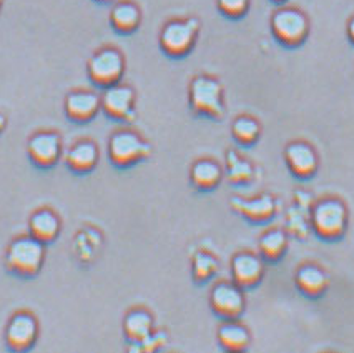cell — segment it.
I'll use <instances>...</instances> for the list:
<instances>
[{
	"label": "cell",
	"mask_w": 354,
	"mask_h": 353,
	"mask_svg": "<svg viewBox=\"0 0 354 353\" xmlns=\"http://www.w3.org/2000/svg\"><path fill=\"white\" fill-rule=\"evenodd\" d=\"M102 110L106 117L113 120L130 122L135 118V104H137V93L130 85L113 84L104 89L100 96Z\"/></svg>",
	"instance_id": "10"
},
{
	"label": "cell",
	"mask_w": 354,
	"mask_h": 353,
	"mask_svg": "<svg viewBox=\"0 0 354 353\" xmlns=\"http://www.w3.org/2000/svg\"><path fill=\"white\" fill-rule=\"evenodd\" d=\"M226 172H228V180L232 183H245L250 182L253 176V165L238 155V152L230 150L226 154Z\"/></svg>",
	"instance_id": "25"
},
{
	"label": "cell",
	"mask_w": 354,
	"mask_h": 353,
	"mask_svg": "<svg viewBox=\"0 0 354 353\" xmlns=\"http://www.w3.org/2000/svg\"><path fill=\"white\" fill-rule=\"evenodd\" d=\"M62 232L59 213L48 207H40L28 217V233L42 244H53Z\"/></svg>",
	"instance_id": "16"
},
{
	"label": "cell",
	"mask_w": 354,
	"mask_h": 353,
	"mask_svg": "<svg viewBox=\"0 0 354 353\" xmlns=\"http://www.w3.org/2000/svg\"><path fill=\"white\" fill-rule=\"evenodd\" d=\"M2 6H3V0H0V10H2Z\"/></svg>",
	"instance_id": "31"
},
{
	"label": "cell",
	"mask_w": 354,
	"mask_h": 353,
	"mask_svg": "<svg viewBox=\"0 0 354 353\" xmlns=\"http://www.w3.org/2000/svg\"><path fill=\"white\" fill-rule=\"evenodd\" d=\"M271 32L279 44L298 47L310 34V20L303 10L295 7H281L271 17Z\"/></svg>",
	"instance_id": "7"
},
{
	"label": "cell",
	"mask_w": 354,
	"mask_h": 353,
	"mask_svg": "<svg viewBox=\"0 0 354 353\" xmlns=\"http://www.w3.org/2000/svg\"><path fill=\"white\" fill-rule=\"evenodd\" d=\"M40 336L39 318L32 311L19 310L9 318L3 332L7 348L12 352H27Z\"/></svg>",
	"instance_id": "8"
},
{
	"label": "cell",
	"mask_w": 354,
	"mask_h": 353,
	"mask_svg": "<svg viewBox=\"0 0 354 353\" xmlns=\"http://www.w3.org/2000/svg\"><path fill=\"white\" fill-rule=\"evenodd\" d=\"M221 167L209 159L196 160L192 165L190 180L198 190H213L221 182Z\"/></svg>",
	"instance_id": "21"
},
{
	"label": "cell",
	"mask_w": 354,
	"mask_h": 353,
	"mask_svg": "<svg viewBox=\"0 0 354 353\" xmlns=\"http://www.w3.org/2000/svg\"><path fill=\"white\" fill-rule=\"evenodd\" d=\"M295 283L299 291L306 297H319L329 287V277L323 269L315 264H306L299 266L295 275Z\"/></svg>",
	"instance_id": "19"
},
{
	"label": "cell",
	"mask_w": 354,
	"mask_h": 353,
	"mask_svg": "<svg viewBox=\"0 0 354 353\" xmlns=\"http://www.w3.org/2000/svg\"><path fill=\"white\" fill-rule=\"evenodd\" d=\"M286 165L299 179H310L316 174L319 165L318 154L310 143L298 141L291 142L285 149Z\"/></svg>",
	"instance_id": "14"
},
{
	"label": "cell",
	"mask_w": 354,
	"mask_h": 353,
	"mask_svg": "<svg viewBox=\"0 0 354 353\" xmlns=\"http://www.w3.org/2000/svg\"><path fill=\"white\" fill-rule=\"evenodd\" d=\"M310 225L321 239H339L348 228V208L339 199H335V197L319 200L311 208Z\"/></svg>",
	"instance_id": "4"
},
{
	"label": "cell",
	"mask_w": 354,
	"mask_h": 353,
	"mask_svg": "<svg viewBox=\"0 0 354 353\" xmlns=\"http://www.w3.org/2000/svg\"><path fill=\"white\" fill-rule=\"evenodd\" d=\"M125 57L115 47H102L86 62V73L97 87H110L118 84L125 73Z\"/></svg>",
	"instance_id": "6"
},
{
	"label": "cell",
	"mask_w": 354,
	"mask_h": 353,
	"mask_svg": "<svg viewBox=\"0 0 354 353\" xmlns=\"http://www.w3.org/2000/svg\"><path fill=\"white\" fill-rule=\"evenodd\" d=\"M95 2H100V3H106V2H112V0H95Z\"/></svg>",
	"instance_id": "29"
},
{
	"label": "cell",
	"mask_w": 354,
	"mask_h": 353,
	"mask_svg": "<svg viewBox=\"0 0 354 353\" xmlns=\"http://www.w3.org/2000/svg\"><path fill=\"white\" fill-rule=\"evenodd\" d=\"M45 244L30 233L15 237L6 250V269L20 278L37 277L45 264Z\"/></svg>",
	"instance_id": "1"
},
{
	"label": "cell",
	"mask_w": 354,
	"mask_h": 353,
	"mask_svg": "<svg viewBox=\"0 0 354 353\" xmlns=\"http://www.w3.org/2000/svg\"><path fill=\"white\" fill-rule=\"evenodd\" d=\"M218 270V260L208 252H196L192 260V275L195 282H208Z\"/></svg>",
	"instance_id": "26"
},
{
	"label": "cell",
	"mask_w": 354,
	"mask_h": 353,
	"mask_svg": "<svg viewBox=\"0 0 354 353\" xmlns=\"http://www.w3.org/2000/svg\"><path fill=\"white\" fill-rule=\"evenodd\" d=\"M265 273V262L261 255H254L251 252L236 253L232 260V277L236 285L241 289H251L261 282Z\"/></svg>",
	"instance_id": "15"
},
{
	"label": "cell",
	"mask_w": 354,
	"mask_h": 353,
	"mask_svg": "<svg viewBox=\"0 0 354 353\" xmlns=\"http://www.w3.org/2000/svg\"><path fill=\"white\" fill-rule=\"evenodd\" d=\"M209 307L218 317L225 320L238 318L245 311L246 307L243 289L234 282L216 283L209 291Z\"/></svg>",
	"instance_id": "11"
},
{
	"label": "cell",
	"mask_w": 354,
	"mask_h": 353,
	"mask_svg": "<svg viewBox=\"0 0 354 353\" xmlns=\"http://www.w3.org/2000/svg\"><path fill=\"white\" fill-rule=\"evenodd\" d=\"M65 165L68 170L75 174H88L97 167L98 159H100V150L98 145L90 138H82L68 147L64 154Z\"/></svg>",
	"instance_id": "17"
},
{
	"label": "cell",
	"mask_w": 354,
	"mask_h": 353,
	"mask_svg": "<svg viewBox=\"0 0 354 353\" xmlns=\"http://www.w3.org/2000/svg\"><path fill=\"white\" fill-rule=\"evenodd\" d=\"M27 155L37 168L48 170L64 157V141L55 130H39L27 141Z\"/></svg>",
	"instance_id": "9"
},
{
	"label": "cell",
	"mask_w": 354,
	"mask_h": 353,
	"mask_svg": "<svg viewBox=\"0 0 354 353\" xmlns=\"http://www.w3.org/2000/svg\"><path fill=\"white\" fill-rule=\"evenodd\" d=\"M230 205L238 215L243 219L254 221V224H261V221H268L273 219L278 212V202L274 197L268 194H261L253 197V199H241V197H234L230 200Z\"/></svg>",
	"instance_id": "13"
},
{
	"label": "cell",
	"mask_w": 354,
	"mask_h": 353,
	"mask_svg": "<svg viewBox=\"0 0 354 353\" xmlns=\"http://www.w3.org/2000/svg\"><path fill=\"white\" fill-rule=\"evenodd\" d=\"M110 24L120 34H133L142 24V10L131 0H122V2H117L112 7Z\"/></svg>",
	"instance_id": "20"
},
{
	"label": "cell",
	"mask_w": 354,
	"mask_h": 353,
	"mask_svg": "<svg viewBox=\"0 0 354 353\" xmlns=\"http://www.w3.org/2000/svg\"><path fill=\"white\" fill-rule=\"evenodd\" d=\"M218 342H220L221 347L225 350L230 352H238L245 350L251 342L250 332L246 330L245 327L240 325V323L230 320L228 323L221 325L220 330H218Z\"/></svg>",
	"instance_id": "22"
},
{
	"label": "cell",
	"mask_w": 354,
	"mask_h": 353,
	"mask_svg": "<svg viewBox=\"0 0 354 353\" xmlns=\"http://www.w3.org/2000/svg\"><path fill=\"white\" fill-rule=\"evenodd\" d=\"M346 34H348V39L354 44V15L348 20V26H346Z\"/></svg>",
	"instance_id": "28"
},
{
	"label": "cell",
	"mask_w": 354,
	"mask_h": 353,
	"mask_svg": "<svg viewBox=\"0 0 354 353\" xmlns=\"http://www.w3.org/2000/svg\"><path fill=\"white\" fill-rule=\"evenodd\" d=\"M201 24L196 17L168 20L160 30V47L171 59H182L195 47Z\"/></svg>",
	"instance_id": "3"
},
{
	"label": "cell",
	"mask_w": 354,
	"mask_h": 353,
	"mask_svg": "<svg viewBox=\"0 0 354 353\" xmlns=\"http://www.w3.org/2000/svg\"><path fill=\"white\" fill-rule=\"evenodd\" d=\"M151 145L138 132L122 129L109 138V159L115 167L129 168L150 157Z\"/></svg>",
	"instance_id": "5"
},
{
	"label": "cell",
	"mask_w": 354,
	"mask_h": 353,
	"mask_svg": "<svg viewBox=\"0 0 354 353\" xmlns=\"http://www.w3.org/2000/svg\"><path fill=\"white\" fill-rule=\"evenodd\" d=\"M251 0H216L218 10L228 19H240L250 9Z\"/></svg>",
	"instance_id": "27"
},
{
	"label": "cell",
	"mask_w": 354,
	"mask_h": 353,
	"mask_svg": "<svg viewBox=\"0 0 354 353\" xmlns=\"http://www.w3.org/2000/svg\"><path fill=\"white\" fill-rule=\"evenodd\" d=\"M65 115L75 124H85L93 120L102 110L100 96L93 90L78 89L67 93L64 102Z\"/></svg>",
	"instance_id": "12"
},
{
	"label": "cell",
	"mask_w": 354,
	"mask_h": 353,
	"mask_svg": "<svg viewBox=\"0 0 354 353\" xmlns=\"http://www.w3.org/2000/svg\"><path fill=\"white\" fill-rule=\"evenodd\" d=\"M188 100L196 115L212 118H221L225 115L223 85L207 73L193 77L188 87Z\"/></svg>",
	"instance_id": "2"
},
{
	"label": "cell",
	"mask_w": 354,
	"mask_h": 353,
	"mask_svg": "<svg viewBox=\"0 0 354 353\" xmlns=\"http://www.w3.org/2000/svg\"><path fill=\"white\" fill-rule=\"evenodd\" d=\"M232 134L243 145H250V143L257 142L261 135V125L257 118L250 117V115H240L238 118H234Z\"/></svg>",
	"instance_id": "24"
},
{
	"label": "cell",
	"mask_w": 354,
	"mask_h": 353,
	"mask_svg": "<svg viewBox=\"0 0 354 353\" xmlns=\"http://www.w3.org/2000/svg\"><path fill=\"white\" fill-rule=\"evenodd\" d=\"M259 255L268 262H278L288 248V235L283 230H268L258 242Z\"/></svg>",
	"instance_id": "23"
},
{
	"label": "cell",
	"mask_w": 354,
	"mask_h": 353,
	"mask_svg": "<svg viewBox=\"0 0 354 353\" xmlns=\"http://www.w3.org/2000/svg\"><path fill=\"white\" fill-rule=\"evenodd\" d=\"M271 2H277V3H283V2H286V0H271Z\"/></svg>",
	"instance_id": "30"
},
{
	"label": "cell",
	"mask_w": 354,
	"mask_h": 353,
	"mask_svg": "<svg viewBox=\"0 0 354 353\" xmlns=\"http://www.w3.org/2000/svg\"><path fill=\"white\" fill-rule=\"evenodd\" d=\"M155 332V318L147 309H131L123 318V334L130 343H142Z\"/></svg>",
	"instance_id": "18"
}]
</instances>
